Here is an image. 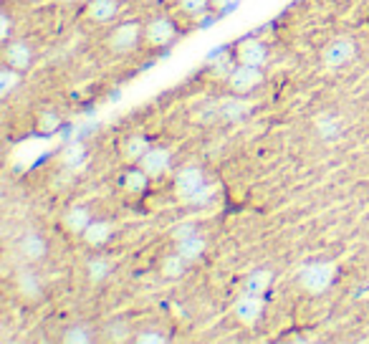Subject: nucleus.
I'll return each mask as SVG.
<instances>
[{"label":"nucleus","instance_id":"nucleus-1","mask_svg":"<svg viewBox=\"0 0 369 344\" xmlns=\"http://www.w3.org/2000/svg\"><path fill=\"white\" fill-rule=\"evenodd\" d=\"M172 188H175L177 200H180V203H188V205L205 203L208 195L215 193V190L208 185V180H205L203 167H197V164H185V167H180V170L175 172Z\"/></svg>","mask_w":369,"mask_h":344},{"label":"nucleus","instance_id":"nucleus-2","mask_svg":"<svg viewBox=\"0 0 369 344\" xmlns=\"http://www.w3.org/2000/svg\"><path fill=\"white\" fill-rule=\"evenodd\" d=\"M337 281V266L331 261H309L299 268V286L311 297H322Z\"/></svg>","mask_w":369,"mask_h":344},{"label":"nucleus","instance_id":"nucleus-3","mask_svg":"<svg viewBox=\"0 0 369 344\" xmlns=\"http://www.w3.org/2000/svg\"><path fill=\"white\" fill-rule=\"evenodd\" d=\"M144 41V25L139 21H124L119 23L109 36V48L111 54L117 56H129L142 46Z\"/></svg>","mask_w":369,"mask_h":344},{"label":"nucleus","instance_id":"nucleus-4","mask_svg":"<svg viewBox=\"0 0 369 344\" xmlns=\"http://www.w3.org/2000/svg\"><path fill=\"white\" fill-rule=\"evenodd\" d=\"M263 69L260 66H248V63H236L230 74L225 76V84H228L230 94H241L248 96L253 94L260 84H263Z\"/></svg>","mask_w":369,"mask_h":344},{"label":"nucleus","instance_id":"nucleus-5","mask_svg":"<svg viewBox=\"0 0 369 344\" xmlns=\"http://www.w3.org/2000/svg\"><path fill=\"white\" fill-rule=\"evenodd\" d=\"M16 248L18 256L23 258L25 264H41L48 258V238L38 228H25L23 233L18 235Z\"/></svg>","mask_w":369,"mask_h":344},{"label":"nucleus","instance_id":"nucleus-6","mask_svg":"<svg viewBox=\"0 0 369 344\" xmlns=\"http://www.w3.org/2000/svg\"><path fill=\"white\" fill-rule=\"evenodd\" d=\"M177 39V23L170 16H155L144 23V43L152 48H167Z\"/></svg>","mask_w":369,"mask_h":344},{"label":"nucleus","instance_id":"nucleus-7","mask_svg":"<svg viewBox=\"0 0 369 344\" xmlns=\"http://www.w3.org/2000/svg\"><path fill=\"white\" fill-rule=\"evenodd\" d=\"M13 289L18 291V297L25 299V301H38L43 297V279L41 274L33 268V264H25V266H18L13 271Z\"/></svg>","mask_w":369,"mask_h":344},{"label":"nucleus","instance_id":"nucleus-8","mask_svg":"<svg viewBox=\"0 0 369 344\" xmlns=\"http://www.w3.org/2000/svg\"><path fill=\"white\" fill-rule=\"evenodd\" d=\"M263 309H266L263 297L260 294H251V291H243L236 299V304H233V314H236V319L243 327H256L260 321V316H263Z\"/></svg>","mask_w":369,"mask_h":344},{"label":"nucleus","instance_id":"nucleus-9","mask_svg":"<svg viewBox=\"0 0 369 344\" xmlns=\"http://www.w3.org/2000/svg\"><path fill=\"white\" fill-rule=\"evenodd\" d=\"M354 54H357V43H354L352 39H334L331 43H326L322 51V63L326 66V69L337 71L342 69V66H346V63L352 61Z\"/></svg>","mask_w":369,"mask_h":344},{"label":"nucleus","instance_id":"nucleus-10","mask_svg":"<svg viewBox=\"0 0 369 344\" xmlns=\"http://www.w3.org/2000/svg\"><path fill=\"white\" fill-rule=\"evenodd\" d=\"M137 164L150 175L152 180H159V178H165L167 172L172 170V152H170L167 147L152 144V147L147 149V155L142 157Z\"/></svg>","mask_w":369,"mask_h":344},{"label":"nucleus","instance_id":"nucleus-11","mask_svg":"<svg viewBox=\"0 0 369 344\" xmlns=\"http://www.w3.org/2000/svg\"><path fill=\"white\" fill-rule=\"evenodd\" d=\"M3 58L18 71H28L33 66V46L25 39H10L3 43Z\"/></svg>","mask_w":369,"mask_h":344},{"label":"nucleus","instance_id":"nucleus-12","mask_svg":"<svg viewBox=\"0 0 369 344\" xmlns=\"http://www.w3.org/2000/svg\"><path fill=\"white\" fill-rule=\"evenodd\" d=\"M236 63H248V66H266L268 63V46L260 39H243L233 51Z\"/></svg>","mask_w":369,"mask_h":344},{"label":"nucleus","instance_id":"nucleus-13","mask_svg":"<svg viewBox=\"0 0 369 344\" xmlns=\"http://www.w3.org/2000/svg\"><path fill=\"white\" fill-rule=\"evenodd\" d=\"M91 220H94V215H91V211H89L87 205H71L69 211L63 213L61 223L71 235H79L81 238V233L91 226Z\"/></svg>","mask_w":369,"mask_h":344},{"label":"nucleus","instance_id":"nucleus-14","mask_svg":"<svg viewBox=\"0 0 369 344\" xmlns=\"http://www.w3.org/2000/svg\"><path fill=\"white\" fill-rule=\"evenodd\" d=\"M248 111H251V102H248L245 96L230 94V96H225L223 102H218L215 114H218L220 119H225V122H238V119H243Z\"/></svg>","mask_w":369,"mask_h":344},{"label":"nucleus","instance_id":"nucleus-15","mask_svg":"<svg viewBox=\"0 0 369 344\" xmlns=\"http://www.w3.org/2000/svg\"><path fill=\"white\" fill-rule=\"evenodd\" d=\"M119 0H87V18L99 25H107L117 21Z\"/></svg>","mask_w":369,"mask_h":344},{"label":"nucleus","instance_id":"nucleus-16","mask_svg":"<svg viewBox=\"0 0 369 344\" xmlns=\"http://www.w3.org/2000/svg\"><path fill=\"white\" fill-rule=\"evenodd\" d=\"M150 182H152V178L144 170H142L139 164H132V167L122 172V178H119V185H122V190H124V193H129V195H142L144 190L150 188Z\"/></svg>","mask_w":369,"mask_h":344},{"label":"nucleus","instance_id":"nucleus-17","mask_svg":"<svg viewBox=\"0 0 369 344\" xmlns=\"http://www.w3.org/2000/svg\"><path fill=\"white\" fill-rule=\"evenodd\" d=\"M175 250H177V253L188 261L190 266H192V264H197V261L205 256V250H208V241H205L203 233H195V235H190V238L175 241Z\"/></svg>","mask_w":369,"mask_h":344},{"label":"nucleus","instance_id":"nucleus-18","mask_svg":"<svg viewBox=\"0 0 369 344\" xmlns=\"http://www.w3.org/2000/svg\"><path fill=\"white\" fill-rule=\"evenodd\" d=\"M314 132L322 142H337L339 137L344 134V125H342V119H339L337 114L326 111V114H319V117H316Z\"/></svg>","mask_w":369,"mask_h":344},{"label":"nucleus","instance_id":"nucleus-19","mask_svg":"<svg viewBox=\"0 0 369 344\" xmlns=\"http://www.w3.org/2000/svg\"><path fill=\"white\" fill-rule=\"evenodd\" d=\"M111 233H114V228H111V223H107V220H91V226L81 233V241L87 243L89 248H104L107 243L111 241Z\"/></svg>","mask_w":369,"mask_h":344},{"label":"nucleus","instance_id":"nucleus-20","mask_svg":"<svg viewBox=\"0 0 369 344\" xmlns=\"http://www.w3.org/2000/svg\"><path fill=\"white\" fill-rule=\"evenodd\" d=\"M188 268H190V264L177 253V250L167 253V256L159 261V276L167 279V281H177V279H182V276L188 274Z\"/></svg>","mask_w":369,"mask_h":344},{"label":"nucleus","instance_id":"nucleus-21","mask_svg":"<svg viewBox=\"0 0 369 344\" xmlns=\"http://www.w3.org/2000/svg\"><path fill=\"white\" fill-rule=\"evenodd\" d=\"M152 147V142L144 137V134H129L122 144V157H124V162L129 164H137L142 157L147 155V149Z\"/></svg>","mask_w":369,"mask_h":344},{"label":"nucleus","instance_id":"nucleus-22","mask_svg":"<svg viewBox=\"0 0 369 344\" xmlns=\"http://www.w3.org/2000/svg\"><path fill=\"white\" fill-rule=\"evenodd\" d=\"M96 339V329L87 321H76V324H69V327L61 332V342L63 344H91Z\"/></svg>","mask_w":369,"mask_h":344},{"label":"nucleus","instance_id":"nucleus-23","mask_svg":"<svg viewBox=\"0 0 369 344\" xmlns=\"http://www.w3.org/2000/svg\"><path fill=\"white\" fill-rule=\"evenodd\" d=\"M111 271H114L111 261L107 256H102V253H96V256H91L87 261V276L91 283H104L111 276Z\"/></svg>","mask_w":369,"mask_h":344},{"label":"nucleus","instance_id":"nucleus-24","mask_svg":"<svg viewBox=\"0 0 369 344\" xmlns=\"http://www.w3.org/2000/svg\"><path fill=\"white\" fill-rule=\"evenodd\" d=\"M271 283H273V271H271V268H256V271L248 274V279H245L243 291L266 297V291L271 289Z\"/></svg>","mask_w":369,"mask_h":344},{"label":"nucleus","instance_id":"nucleus-25","mask_svg":"<svg viewBox=\"0 0 369 344\" xmlns=\"http://www.w3.org/2000/svg\"><path fill=\"white\" fill-rule=\"evenodd\" d=\"M23 84V71H18V69H13V66H3L0 69V96L3 99H8L13 92H16L18 86Z\"/></svg>","mask_w":369,"mask_h":344},{"label":"nucleus","instance_id":"nucleus-26","mask_svg":"<svg viewBox=\"0 0 369 344\" xmlns=\"http://www.w3.org/2000/svg\"><path fill=\"white\" fill-rule=\"evenodd\" d=\"M102 336L107 339V342H132L134 332H132V327H129L126 321L114 319V321H109V324L102 329Z\"/></svg>","mask_w":369,"mask_h":344},{"label":"nucleus","instance_id":"nucleus-27","mask_svg":"<svg viewBox=\"0 0 369 344\" xmlns=\"http://www.w3.org/2000/svg\"><path fill=\"white\" fill-rule=\"evenodd\" d=\"M132 342H137V344H167L170 342V334H167V329L150 324V327L137 329Z\"/></svg>","mask_w":369,"mask_h":344},{"label":"nucleus","instance_id":"nucleus-28","mask_svg":"<svg viewBox=\"0 0 369 344\" xmlns=\"http://www.w3.org/2000/svg\"><path fill=\"white\" fill-rule=\"evenodd\" d=\"M61 127V114L56 109H41L38 111V117H36V129L38 132H43V134H51V132H56Z\"/></svg>","mask_w":369,"mask_h":344},{"label":"nucleus","instance_id":"nucleus-29","mask_svg":"<svg viewBox=\"0 0 369 344\" xmlns=\"http://www.w3.org/2000/svg\"><path fill=\"white\" fill-rule=\"evenodd\" d=\"M84 157H87L84 144H71V147H66V152H63V162H66V167L76 170V167H81Z\"/></svg>","mask_w":369,"mask_h":344},{"label":"nucleus","instance_id":"nucleus-30","mask_svg":"<svg viewBox=\"0 0 369 344\" xmlns=\"http://www.w3.org/2000/svg\"><path fill=\"white\" fill-rule=\"evenodd\" d=\"M180 3V8L188 13V16H203L205 10L212 6V0H177Z\"/></svg>","mask_w":369,"mask_h":344},{"label":"nucleus","instance_id":"nucleus-31","mask_svg":"<svg viewBox=\"0 0 369 344\" xmlns=\"http://www.w3.org/2000/svg\"><path fill=\"white\" fill-rule=\"evenodd\" d=\"M10 31H13V18H10L8 10H3V13H0V41H3V43L10 41Z\"/></svg>","mask_w":369,"mask_h":344},{"label":"nucleus","instance_id":"nucleus-32","mask_svg":"<svg viewBox=\"0 0 369 344\" xmlns=\"http://www.w3.org/2000/svg\"><path fill=\"white\" fill-rule=\"evenodd\" d=\"M195 233H200L195 223H180V226L175 228L172 238L175 241H182V238H190V235H195Z\"/></svg>","mask_w":369,"mask_h":344},{"label":"nucleus","instance_id":"nucleus-33","mask_svg":"<svg viewBox=\"0 0 369 344\" xmlns=\"http://www.w3.org/2000/svg\"><path fill=\"white\" fill-rule=\"evenodd\" d=\"M241 0H212V6L218 10H230V8H236Z\"/></svg>","mask_w":369,"mask_h":344},{"label":"nucleus","instance_id":"nucleus-34","mask_svg":"<svg viewBox=\"0 0 369 344\" xmlns=\"http://www.w3.org/2000/svg\"><path fill=\"white\" fill-rule=\"evenodd\" d=\"M63 3H87V0H63Z\"/></svg>","mask_w":369,"mask_h":344},{"label":"nucleus","instance_id":"nucleus-35","mask_svg":"<svg viewBox=\"0 0 369 344\" xmlns=\"http://www.w3.org/2000/svg\"><path fill=\"white\" fill-rule=\"evenodd\" d=\"M28 3H41V0H28Z\"/></svg>","mask_w":369,"mask_h":344}]
</instances>
